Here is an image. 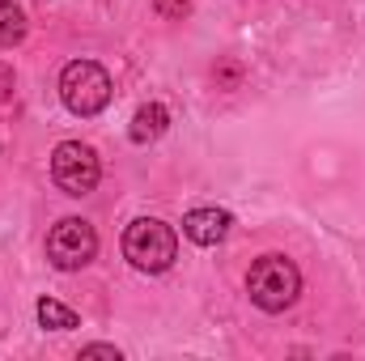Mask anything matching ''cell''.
I'll return each instance as SVG.
<instances>
[{
	"label": "cell",
	"mask_w": 365,
	"mask_h": 361,
	"mask_svg": "<svg viewBox=\"0 0 365 361\" xmlns=\"http://www.w3.org/2000/svg\"><path fill=\"white\" fill-rule=\"evenodd\" d=\"M247 293H251V302L259 310L280 315V310H289L297 302L302 272H297L293 260H284V255H264V260H255L251 272H247Z\"/></svg>",
	"instance_id": "6da1fadb"
},
{
	"label": "cell",
	"mask_w": 365,
	"mask_h": 361,
	"mask_svg": "<svg viewBox=\"0 0 365 361\" xmlns=\"http://www.w3.org/2000/svg\"><path fill=\"white\" fill-rule=\"evenodd\" d=\"M179 255V234L158 221V217H140L123 230V260L136 272H166Z\"/></svg>",
	"instance_id": "7a4b0ae2"
},
{
	"label": "cell",
	"mask_w": 365,
	"mask_h": 361,
	"mask_svg": "<svg viewBox=\"0 0 365 361\" xmlns=\"http://www.w3.org/2000/svg\"><path fill=\"white\" fill-rule=\"evenodd\" d=\"M60 98L73 115L90 119L98 111H106V102H110V73L98 60H73L60 73Z\"/></svg>",
	"instance_id": "3957f363"
},
{
	"label": "cell",
	"mask_w": 365,
	"mask_h": 361,
	"mask_svg": "<svg viewBox=\"0 0 365 361\" xmlns=\"http://www.w3.org/2000/svg\"><path fill=\"white\" fill-rule=\"evenodd\" d=\"M93 255H98V234L86 217H64L51 225L47 234V260L60 272H77L86 268Z\"/></svg>",
	"instance_id": "277c9868"
},
{
	"label": "cell",
	"mask_w": 365,
	"mask_h": 361,
	"mask_svg": "<svg viewBox=\"0 0 365 361\" xmlns=\"http://www.w3.org/2000/svg\"><path fill=\"white\" fill-rule=\"evenodd\" d=\"M51 179H56V187L64 195H90L93 187H98V179H102V162H98V153H93L90 145L64 141L51 153Z\"/></svg>",
	"instance_id": "5b68a950"
},
{
	"label": "cell",
	"mask_w": 365,
	"mask_h": 361,
	"mask_svg": "<svg viewBox=\"0 0 365 361\" xmlns=\"http://www.w3.org/2000/svg\"><path fill=\"white\" fill-rule=\"evenodd\" d=\"M230 225H234V217H230L225 208H191V213L182 217V234H187L195 247H217V243H225Z\"/></svg>",
	"instance_id": "8992f818"
},
{
	"label": "cell",
	"mask_w": 365,
	"mask_h": 361,
	"mask_svg": "<svg viewBox=\"0 0 365 361\" xmlns=\"http://www.w3.org/2000/svg\"><path fill=\"white\" fill-rule=\"evenodd\" d=\"M166 128H170V111H166L162 102H145V106L132 115V128H128V136H132L136 145H149V141H158Z\"/></svg>",
	"instance_id": "52a82bcc"
},
{
	"label": "cell",
	"mask_w": 365,
	"mask_h": 361,
	"mask_svg": "<svg viewBox=\"0 0 365 361\" xmlns=\"http://www.w3.org/2000/svg\"><path fill=\"white\" fill-rule=\"evenodd\" d=\"M34 315H38V323L43 327H51V332H73L81 319H77V310H68L64 302H56V298H38V306H34Z\"/></svg>",
	"instance_id": "ba28073f"
},
{
	"label": "cell",
	"mask_w": 365,
	"mask_h": 361,
	"mask_svg": "<svg viewBox=\"0 0 365 361\" xmlns=\"http://www.w3.org/2000/svg\"><path fill=\"white\" fill-rule=\"evenodd\" d=\"M26 30H30V21H26L21 4L0 0V47H17V43L26 39Z\"/></svg>",
	"instance_id": "9c48e42d"
},
{
	"label": "cell",
	"mask_w": 365,
	"mask_h": 361,
	"mask_svg": "<svg viewBox=\"0 0 365 361\" xmlns=\"http://www.w3.org/2000/svg\"><path fill=\"white\" fill-rule=\"evenodd\" d=\"M153 9L166 17V21H182L191 13V0H153Z\"/></svg>",
	"instance_id": "30bf717a"
},
{
	"label": "cell",
	"mask_w": 365,
	"mask_h": 361,
	"mask_svg": "<svg viewBox=\"0 0 365 361\" xmlns=\"http://www.w3.org/2000/svg\"><path fill=\"white\" fill-rule=\"evenodd\" d=\"M238 81H242V68H238L234 60H225V64L217 68V86H221V90H234Z\"/></svg>",
	"instance_id": "8fae6325"
},
{
	"label": "cell",
	"mask_w": 365,
	"mask_h": 361,
	"mask_svg": "<svg viewBox=\"0 0 365 361\" xmlns=\"http://www.w3.org/2000/svg\"><path fill=\"white\" fill-rule=\"evenodd\" d=\"M81 357H110V361H119V349H115V345H86V349H81Z\"/></svg>",
	"instance_id": "7c38bea8"
},
{
	"label": "cell",
	"mask_w": 365,
	"mask_h": 361,
	"mask_svg": "<svg viewBox=\"0 0 365 361\" xmlns=\"http://www.w3.org/2000/svg\"><path fill=\"white\" fill-rule=\"evenodd\" d=\"M13 98V68L9 64H0V106Z\"/></svg>",
	"instance_id": "4fadbf2b"
}]
</instances>
